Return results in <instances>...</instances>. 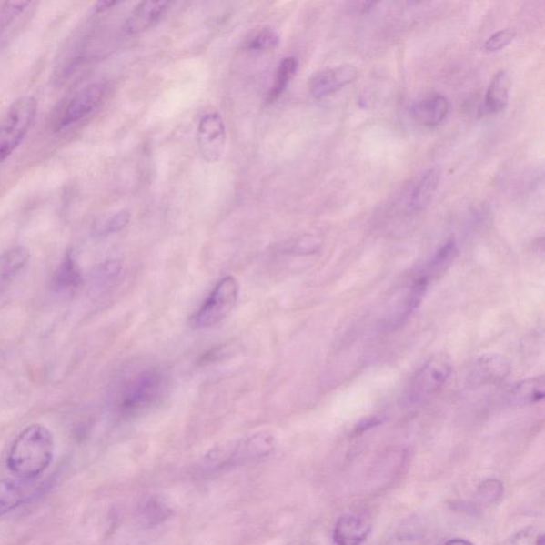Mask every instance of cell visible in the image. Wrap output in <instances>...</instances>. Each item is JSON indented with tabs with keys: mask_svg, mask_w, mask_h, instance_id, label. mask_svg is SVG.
<instances>
[{
	"mask_svg": "<svg viewBox=\"0 0 545 545\" xmlns=\"http://www.w3.org/2000/svg\"><path fill=\"white\" fill-rule=\"evenodd\" d=\"M452 361L447 355L439 354L424 363L411 381L409 399L419 404L434 396L447 383L452 374Z\"/></svg>",
	"mask_w": 545,
	"mask_h": 545,
	"instance_id": "5b68a950",
	"label": "cell"
},
{
	"mask_svg": "<svg viewBox=\"0 0 545 545\" xmlns=\"http://www.w3.org/2000/svg\"><path fill=\"white\" fill-rule=\"evenodd\" d=\"M197 143L205 161H220L227 148V126L217 112L205 115L198 123Z\"/></svg>",
	"mask_w": 545,
	"mask_h": 545,
	"instance_id": "52a82bcc",
	"label": "cell"
},
{
	"mask_svg": "<svg viewBox=\"0 0 545 545\" xmlns=\"http://www.w3.org/2000/svg\"><path fill=\"white\" fill-rule=\"evenodd\" d=\"M512 402L519 406L538 403L544 398L543 378H530L520 383L511 394Z\"/></svg>",
	"mask_w": 545,
	"mask_h": 545,
	"instance_id": "d6986e66",
	"label": "cell"
},
{
	"mask_svg": "<svg viewBox=\"0 0 545 545\" xmlns=\"http://www.w3.org/2000/svg\"><path fill=\"white\" fill-rule=\"evenodd\" d=\"M172 516L171 507L160 498L149 500L146 505L142 507L141 520L144 524L154 528V526L166 522Z\"/></svg>",
	"mask_w": 545,
	"mask_h": 545,
	"instance_id": "ffe728a7",
	"label": "cell"
},
{
	"mask_svg": "<svg viewBox=\"0 0 545 545\" xmlns=\"http://www.w3.org/2000/svg\"><path fill=\"white\" fill-rule=\"evenodd\" d=\"M30 260L29 249L16 247L0 255V281L16 277Z\"/></svg>",
	"mask_w": 545,
	"mask_h": 545,
	"instance_id": "9a60e30c",
	"label": "cell"
},
{
	"mask_svg": "<svg viewBox=\"0 0 545 545\" xmlns=\"http://www.w3.org/2000/svg\"><path fill=\"white\" fill-rule=\"evenodd\" d=\"M298 70V61L296 57H287L281 60L271 90L267 94V103L272 104L283 96Z\"/></svg>",
	"mask_w": 545,
	"mask_h": 545,
	"instance_id": "e0dca14e",
	"label": "cell"
},
{
	"mask_svg": "<svg viewBox=\"0 0 545 545\" xmlns=\"http://www.w3.org/2000/svg\"><path fill=\"white\" fill-rule=\"evenodd\" d=\"M517 36V33L512 29H503L498 31V33L493 34L489 39L484 43V52L487 54L498 53L500 50L504 49L509 46L510 44L515 40Z\"/></svg>",
	"mask_w": 545,
	"mask_h": 545,
	"instance_id": "603a6c76",
	"label": "cell"
},
{
	"mask_svg": "<svg viewBox=\"0 0 545 545\" xmlns=\"http://www.w3.org/2000/svg\"><path fill=\"white\" fill-rule=\"evenodd\" d=\"M172 3L142 2L136 5L130 15L125 31L130 35H139L158 24L170 9Z\"/></svg>",
	"mask_w": 545,
	"mask_h": 545,
	"instance_id": "30bf717a",
	"label": "cell"
},
{
	"mask_svg": "<svg viewBox=\"0 0 545 545\" xmlns=\"http://www.w3.org/2000/svg\"><path fill=\"white\" fill-rule=\"evenodd\" d=\"M81 281H83V277H81L77 263L75 262L71 253L66 254L57 272L55 274V287L58 290H70L77 288L81 284Z\"/></svg>",
	"mask_w": 545,
	"mask_h": 545,
	"instance_id": "ac0fdd59",
	"label": "cell"
},
{
	"mask_svg": "<svg viewBox=\"0 0 545 545\" xmlns=\"http://www.w3.org/2000/svg\"><path fill=\"white\" fill-rule=\"evenodd\" d=\"M122 266L117 260H109L103 263L98 268L100 278H116L121 273Z\"/></svg>",
	"mask_w": 545,
	"mask_h": 545,
	"instance_id": "4316f807",
	"label": "cell"
},
{
	"mask_svg": "<svg viewBox=\"0 0 545 545\" xmlns=\"http://www.w3.org/2000/svg\"><path fill=\"white\" fill-rule=\"evenodd\" d=\"M503 545H544V535L538 529L528 528L519 531Z\"/></svg>",
	"mask_w": 545,
	"mask_h": 545,
	"instance_id": "484cf974",
	"label": "cell"
},
{
	"mask_svg": "<svg viewBox=\"0 0 545 545\" xmlns=\"http://www.w3.org/2000/svg\"><path fill=\"white\" fill-rule=\"evenodd\" d=\"M54 454L52 432L42 424H31L12 443L7 468L17 479L33 480L46 471Z\"/></svg>",
	"mask_w": 545,
	"mask_h": 545,
	"instance_id": "6da1fadb",
	"label": "cell"
},
{
	"mask_svg": "<svg viewBox=\"0 0 545 545\" xmlns=\"http://www.w3.org/2000/svg\"><path fill=\"white\" fill-rule=\"evenodd\" d=\"M446 545H474L472 542L465 540V539H453L446 543Z\"/></svg>",
	"mask_w": 545,
	"mask_h": 545,
	"instance_id": "f546056e",
	"label": "cell"
},
{
	"mask_svg": "<svg viewBox=\"0 0 545 545\" xmlns=\"http://www.w3.org/2000/svg\"><path fill=\"white\" fill-rule=\"evenodd\" d=\"M372 525L365 517L346 515L338 520L333 532L337 545H361L371 534Z\"/></svg>",
	"mask_w": 545,
	"mask_h": 545,
	"instance_id": "8fae6325",
	"label": "cell"
},
{
	"mask_svg": "<svg viewBox=\"0 0 545 545\" xmlns=\"http://www.w3.org/2000/svg\"><path fill=\"white\" fill-rule=\"evenodd\" d=\"M117 5V2H100L96 4V11L97 12H105L106 10L111 9L112 7H115V5Z\"/></svg>",
	"mask_w": 545,
	"mask_h": 545,
	"instance_id": "f1b7e54d",
	"label": "cell"
},
{
	"mask_svg": "<svg viewBox=\"0 0 545 545\" xmlns=\"http://www.w3.org/2000/svg\"><path fill=\"white\" fill-rule=\"evenodd\" d=\"M440 183V171L437 167L429 168L419 179L411 193L409 209L411 212H421L428 208L434 198L438 186Z\"/></svg>",
	"mask_w": 545,
	"mask_h": 545,
	"instance_id": "7c38bea8",
	"label": "cell"
},
{
	"mask_svg": "<svg viewBox=\"0 0 545 545\" xmlns=\"http://www.w3.org/2000/svg\"><path fill=\"white\" fill-rule=\"evenodd\" d=\"M37 100L24 96L10 106L0 121V165L14 154L35 121Z\"/></svg>",
	"mask_w": 545,
	"mask_h": 545,
	"instance_id": "7a4b0ae2",
	"label": "cell"
},
{
	"mask_svg": "<svg viewBox=\"0 0 545 545\" xmlns=\"http://www.w3.org/2000/svg\"><path fill=\"white\" fill-rule=\"evenodd\" d=\"M239 294L240 285L234 277L222 278L191 318L192 326L209 328L224 321L235 309Z\"/></svg>",
	"mask_w": 545,
	"mask_h": 545,
	"instance_id": "277c9868",
	"label": "cell"
},
{
	"mask_svg": "<svg viewBox=\"0 0 545 545\" xmlns=\"http://www.w3.org/2000/svg\"><path fill=\"white\" fill-rule=\"evenodd\" d=\"M449 111L448 98L438 93L419 99L411 106V116L415 121L429 128L439 126L446 120Z\"/></svg>",
	"mask_w": 545,
	"mask_h": 545,
	"instance_id": "9c48e42d",
	"label": "cell"
},
{
	"mask_svg": "<svg viewBox=\"0 0 545 545\" xmlns=\"http://www.w3.org/2000/svg\"><path fill=\"white\" fill-rule=\"evenodd\" d=\"M504 487L497 479H488L481 482L478 489V498L481 503L492 504L502 498Z\"/></svg>",
	"mask_w": 545,
	"mask_h": 545,
	"instance_id": "d4e9b609",
	"label": "cell"
},
{
	"mask_svg": "<svg viewBox=\"0 0 545 545\" xmlns=\"http://www.w3.org/2000/svg\"><path fill=\"white\" fill-rule=\"evenodd\" d=\"M455 254L456 242L454 239H450L438 250L434 258L430 260L428 267H426V275L423 278L429 280L434 275L441 273L442 269L447 267L449 263L453 260Z\"/></svg>",
	"mask_w": 545,
	"mask_h": 545,
	"instance_id": "44dd1931",
	"label": "cell"
},
{
	"mask_svg": "<svg viewBox=\"0 0 545 545\" xmlns=\"http://www.w3.org/2000/svg\"><path fill=\"white\" fill-rule=\"evenodd\" d=\"M280 36L272 28H262L247 42V49L253 52H269L279 45Z\"/></svg>",
	"mask_w": 545,
	"mask_h": 545,
	"instance_id": "7402d4cb",
	"label": "cell"
},
{
	"mask_svg": "<svg viewBox=\"0 0 545 545\" xmlns=\"http://www.w3.org/2000/svg\"><path fill=\"white\" fill-rule=\"evenodd\" d=\"M131 215L127 210H122L120 212L116 213V215L111 216L106 218L102 224L98 227V233L100 235H112L120 233L130 222Z\"/></svg>",
	"mask_w": 545,
	"mask_h": 545,
	"instance_id": "cb8c5ba5",
	"label": "cell"
},
{
	"mask_svg": "<svg viewBox=\"0 0 545 545\" xmlns=\"http://www.w3.org/2000/svg\"><path fill=\"white\" fill-rule=\"evenodd\" d=\"M357 78H358V71L352 65L325 68L313 75L309 90L313 97L321 99L352 85Z\"/></svg>",
	"mask_w": 545,
	"mask_h": 545,
	"instance_id": "ba28073f",
	"label": "cell"
},
{
	"mask_svg": "<svg viewBox=\"0 0 545 545\" xmlns=\"http://www.w3.org/2000/svg\"><path fill=\"white\" fill-rule=\"evenodd\" d=\"M106 94V85L94 83L78 91L61 109L55 120V128L64 130L73 126L98 109Z\"/></svg>",
	"mask_w": 545,
	"mask_h": 545,
	"instance_id": "8992f818",
	"label": "cell"
},
{
	"mask_svg": "<svg viewBox=\"0 0 545 545\" xmlns=\"http://www.w3.org/2000/svg\"><path fill=\"white\" fill-rule=\"evenodd\" d=\"M28 493L21 484L0 479V518L26 502Z\"/></svg>",
	"mask_w": 545,
	"mask_h": 545,
	"instance_id": "2e32d148",
	"label": "cell"
},
{
	"mask_svg": "<svg viewBox=\"0 0 545 545\" xmlns=\"http://www.w3.org/2000/svg\"><path fill=\"white\" fill-rule=\"evenodd\" d=\"M381 423V419H379L378 417H374L371 419H367V423L362 422L358 428H357V431H365L368 429L373 428V426H376L378 424Z\"/></svg>",
	"mask_w": 545,
	"mask_h": 545,
	"instance_id": "83f0119b",
	"label": "cell"
},
{
	"mask_svg": "<svg viewBox=\"0 0 545 545\" xmlns=\"http://www.w3.org/2000/svg\"><path fill=\"white\" fill-rule=\"evenodd\" d=\"M167 381L158 371H144L123 388L118 409L124 416H135L149 409L165 396Z\"/></svg>",
	"mask_w": 545,
	"mask_h": 545,
	"instance_id": "3957f363",
	"label": "cell"
},
{
	"mask_svg": "<svg viewBox=\"0 0 545 545\" xmlns=\"http://www.w3.org/2000/svg\"><path fill=\"white\" fill-rule=\"evenodd\" d=\"M510 365L503 357L488 355L481 357L474 368L475 379L481 383H496L504 380L510 373Z\"/></svg>",
	"mask_w": 545,
	"mask_h": 545,
	"instance_id": "5bb4252c",
	"label": "cell"
},
{
	"mask_svg": "<svg viewBox=\"0 0 545 545\" xmlns=\"http://www.w3.org/2000/svg\"><path fill=\"white\" fill-rule=\"evenodd\" d=\"M510 77L505 71L494 75L488 86L485 108L488 114L497 115L504 111L510 103Z\"/></svg>",
	"mask_w": 545,
	"mask_h": 545,
	"instance_id": "4fadbf2b",
	"label": "cell"
}]
</instances>
